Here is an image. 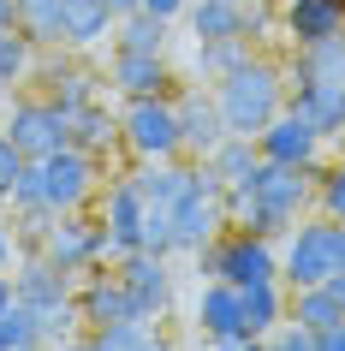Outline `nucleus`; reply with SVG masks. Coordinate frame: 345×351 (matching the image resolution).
Returning a JSON list of instances; mask_svg holds the SVG:
<instances>
[{
  "mask_svg": "<svg viewBox=\"0 0 345 351\" xmlns=\"http://www.w3.org/2000/svg\"><path fill=\"white\" fill-rule=\"evenodd\" d=\"M286 315L298 328H309V333H327L333 322H345V304L327 292V286H298V292L286 298Z\"/></svg>",
  "mask_w": 345,
  "mask_h": 351,
  "instance_id": "23",
  "label": "nucleus"
},
{
  "mask_svg": "<svg viewBox=\"0 0 345 351\" xmlns=\"http://www.w3.org/2000/svg\"><path fill=\"white\" fill-rule=\"evenodd\" d=\"M197 280H233V286L280 280V239H262L250 226H226L220 239L197 250Z\"/></svg>",
  "mask_w": 345,
  "mask_h": 351,
  "instance_id": "5",
  "label": "nucleus"
},
{
  "mask_svg": "<svg viewBox=\"0 0 345 351\" xmlns=\"http://www.w3.org/2000/svg\"><path fill=\"white\" fill-rule=\"evenodd\" d=\"M173 108H179V143H185L191 161H209V155L233 137L226 119H220V108H215V90H185Z\"/></svg>",
  "mask_w": 345,
  "mask_h": 351,
  "instance_id": "12",
  "label": "nucleus"
},
{
  "mask_svg": "<svg viewBox=\"0 0 345 351\" xmlns=\"http://www.w3.org/2000/svg\"><path fill=\"white\" fill-rule=\"evenodd\" d=\"M202 351H268L256 333H215V339H202Z\"/></svg>",
  "mask_w": 345,
  "mask_h": 351,
  "instance_id": "37",
  "label": "nucleus"
},
{
  "mask_svg": "<svg viewBox=\"0 0 345 351\" xmlns=\"http://www.w3.org/2000/svg\"><path fill=\"white\" fill-rule=\"evenodd\" d=\"M286 77H322V84H345V36L309 42V48H292Z\"/></svg>",
  "mask_w": 345,
  "mask_h": 351,
  "instance_id": "22",
  "label": "nucleus"
},
{
  "mask_svg": "<svg viewBox=\"0 0 345 351\" xmlns=\"http://www.w3.org/2000/svg\"><path fill=\"white\" fill-rule=\"evenodd\" d=\"M12 256H19V232H12V226L0 221V274L12 268Z\"/></svg>",
  "mask_w": 345,
  "mask_h": 351,
  "instance_id": "38",
  "label": "nucleus"
},
{
  "mask_svg": "<svg viewBox=\"0 0 345 351\" xmlns=\"http://www.w3.org/2000/svg\"><path fill=\"white\" fill-rule=\"evenodd\" d=\"M316 351H345V322H333L327 333H316Z\"/></svg>",
  "mask_w": 345,
  "mask_h": 351,
  "instance_id": "40",
  "label": "nucleus"
},
{
  "mask_svg": "<svg viewBox=\"0 0 345 351\" xmlns=\"http://www.w3.org/2000/svg\"><path fill=\"white\" fill-rule=\"evenodd\" d=\"M6 137H12V149H19L24 161H42V155H60V149L72 143V113L54 108L48 95H24V101H12V113H6Z\"/></svg>",
  "mask_w": 345,
  "mask_h": 351,
  "instance_id": "7",
  "label": "nucleus"
},
{
  "mask_svg": "<svg viewBox=\"0 0 345 351\" xmlns=\"http://www.w3.org/2000/svg\"><path fill=\"white\" fill-rule=\"evenodd\" d=\"M113 268L126 280V292L137 298V310L149 322H161L167 304H173V268H167V256H155V250H126V256H113Z\"/></svg>",
  "mask_w": 345,
  "mask_h": 351,
  "instance_id": "10",
  "label": "nucleus"
},
{
  "mask_svg": "<svg viewBox=\"0 0 345 351\" xmlns=\"http://www.w3.org/2000/svg\"><path fill=\"white\" fill-rule=\"evenodd\" d=\"M191 42H250L244 36V0H191Z\"/></svg>",
  "mask_w": 345,
  "mask_h": 351,
  "instance_id": "20",
  "label": "nucleus"
},
{
  "mask_svg": "<svg viewBox=\"0 0 345 351\" xmlns=\"http://www.w3.org/2000/svg\"><path fill=\"white\" fill-rule=\"evenodd\" d=\"M95 346L102 351H173L155 322H113V328H95Z\"/></svg>",
  "mask_w": 345,
  "mask_h": 351,
  "instance_id": "28",
  "label": "nucleus"
},
{
  "mask_svg": "<svg viewBox=\"0 0 345 351\" xmlns=\"http://www.w3.org/2000/svg\"><path fill=\"white\" fill-rule=\"evenodd\" d=\"M113 48H126V54H167V19L155 12H126V19L113 24Z\"/></svg>",
  "mask_w": 345,
  "mask_h": 351,
  "instance_id": "25",
  "label": "nucleus"
},
{
  "mask_svg": "<svg viewBox=\"0 0 345 351\" xmlns=\"http://www.w3.org/2000/svg\"><path fill=\"white\" fill-rule=\"evenodd\" d=\"M316 203H322V215H333V221H345V155L333 167H316Z\"/></svg>",
  "mask_w": 345,
  "mask_h": 351,
  "instance_id": "33",
  "label": "nucleus"
},
{
  "mask_svg": "<svg viewBox=\"0 0 345 351\" xmlns=\"http://www.w3.org/2000/svg\"><path fill=\"white\" fill-rule=\"evenodd\" d=\"M42 256L60 262L66 274H90V268H102V256H108V232H102V221H90L84 208H78V215H54L48 239H42Z\"/></svg>",
  "mask_w": 345,
  "mask_h": 351,
  "instance_id": "8",
  "label": "nucleus"
},
{
  "mask_svg": "<svg viewBox=\"0 0 345 351\" xmlns=\"http://www.w3.org/2000/svg\"><path fill=\"white\" fill-rule=\"evenodd\" d=\"M42 77H48V101L66 108V113H78V108H90V101H95V72H78V66L60 60V66H48Z\"/></svg>",
  "mask_w": 345,
  "mask_h": 351,
  "instance_id": "27",
  "label": "nucleus"
},
{
  "mask_svg": "<svg viewBox=\"0 0 345 351\" xmlns=\"http://www.w3.org/2000/svg\"><path fill=\"white\" fill-rule=\"evenodd\" d=\"M24 155L19 149H12V137H6V131H0V203H12V185H19V173H24Z\"/></svg>",
  "mask_w": 345,
  "mask_h": 351,
  "instance_id": "36",
  "label": "nucleus"
},
{
  "mask_svg": "<svg viewBox=\"0 0 345 351\" xmlns=\"http://www.w3.org/2000/svg\"><path fill=\"white\" fill-rule=\"evenodd\" d=\"M244 298V333L268 339L280 322H286V280H256V286H238Z\"/></svg>",
  "mask_w": 345,
  "mask_h": 351,
  "instance_id": "21",
  "label": "nucleus"
},
{
  "mask_svg": "<svg viewBox=\"0 0 345 351\" xmlns=\"http://www.w3.org/2000/svg\"><path fill=\"white\" fill-rule=\"evenodd\" d=\"M19 30L36 48H60V0H19Z\"/></svg>",
  "mask_w": 345,
  "mask_h": 351,
  "instance_id": "30",
  "label": "nucleus"
},
{
  "mask_svg": "<svg viewBox=\"0 0 345 351\" xmlns=\"http://www.w3.org/2000/svg\"><path fill=\"white\" fill-rule=\"evenodd\" d=\"M119 143V119H113L102 101H90V108H78L72 113V149H84V155H108V149Z\"/></svg>",
  "mask_w": 345,
  "mask_h": 351,
  "instance_id": "24",
  "label": "nucleus"
},
{
  "mask_svg": "<svg viewBox=\"0 0 345 351\" xmlns=\"http://www.w3.org/2000/svg\"><path fill=\"white\" fill-rule=\"evenodd\" d=\"M119 143L137 155V161H179V108L167 95H131L126 113H119Z\"/></svg>",
  "mask_w": 345,
  "mask_h": 351,
  "instance_id": "6",
  "label": "nucleus"
},
{
  "mask_svg": "<svg viewBox=\"0 0 345 351\" xmlns=\"http://www.w3.org/2000/svg\"><path fill=\"white\" fill-rule=\"evenodd\" d=\"M333 274H345V221H333V215L298 221L286 232V244H280V280H286V292L327 286Z\"/></svg>",
  "mask_w": 345,
  "mask_h": 351,
  "instance_id": "4",
  "label": "nucleus"
},
{
  "mask_svg": "<svg viewBox=\"0 0 345 351\" xmlns=\"http://www.w3.org/2000/svg\"><path fill=\"white\" fill-rule=\"evenodd\" d=\"M78 328H84V315H78V298H66V304H48V310H36V346L60 351L72 346Z\"/></svg>",
  "mask_w": 345,
  "mask_h": 351,
  "instance_id": "29",
  "label": "nucleus"
},
{
  "mask_svg": "<svg viewBox=\"0 0 345 351\" xmlns=\"http://www.w3.org/2000/svg\"><path fill=\"white\" fill-rule=\"evenodd\" d=\"M316 203V167L262 161L238 191H226V226H250L262 239H286Z\"/></svg>",
  "mask_w": 345,
  "mask_h": 351,
  "instance_id": "1",
  "label": "nucleus"
},
{
  "mask_svg": "<svg viewBox=\"0 0 345 351\" xmlns=\"http://www.w3.org/2000/svg\"><path fill=\"white\" fill-rule=\"evenodd\" d=\"M30 66H36V42L24 36V30H0V90L24 84Z\"/></svg>",
  "mask_w": 345,
  "mask_h": 351,
  "instance_id": "31",
  "label": "nucleus"
},
{
  "mask_svg": "<svg viewBox=\"0 0 345 351\" xmlns=\"http://www.w3.org/2000/svg\"><path fill=\"white\" fill-rule=\"evenodd\" d=\"M60 351H102V346H95V333H90V339H72V346H60Z\"/></svg>",
  "mask_w": 345,
  "mask_h": 351,
  "instance_id": "44",
  "label": "nucleus"
},
{
  "mask_svg": "<svg viewBox=\"0 0 345 351\" xmlns=\"http://www.w3.org/2000/svg\"><path fill=\"white\" fill-rule=\"evenodd\" d=\"M197 333L215 339V333H244V298H238L233 280H202L197 292Z\"/></svg>",
  "mask_w": 345,
  "mask_h": 351,
  "instance_id": "18",
  "label": "nucleus"
},
{
  "mask_svg": "<svg viewBox=\"0 0 345 351\" xmlns=\"http://www.w3.org/2000/svg\"><path fill=\"white\" fill-rule=\"evenodd\" d=\"M327 292H333V298L345 304V274H333V280H327Z\"/></svg>",
  "mask_w": 345,
  "mask_h": 351,
  "instance_id": "45",
  "label": "nucleus"
},
{
  "mask_svg": "<svg viewBox=\"0 0 345 351\" xmlns=\"http://www.w3.org/2000/svg\"><path fill=\"white\" fill-rule=\"evenodd\" d=\"M262 346H268V351H316V333H309V328H298V322L286 315V322H280V328H274L268 339H262Z\"/></svg>",
  "mask_w": 345,
  "mask_h": 351,
  "instance_id": "35",
  "label": "nucleus"
},
{
  "mask_svg": "<svg viewBox=\"0 0 345 351\" xmlns=\"http://www.w3.org/2000/svg\"><path fill=\"white\" fill-rule=\"evenodd\" d=\"M0 30H19V0H0Z\"/></svg>",
  "mask_w": 345,
  "mask_h": 351,
  "instance_id": "41",
  "label": "nucleus"
},
{
  "mask_svg": "<svg viewBox=\"0 0 345 351\" xmlns=\"http://www.w3.org/2000/svg\"><path fill=\"white\" fill-rule=\"evenodd\" d=\"M280 36L292 48L345 36V0H280Z\"/></svg>",
  "mask_w": 345,
  "mask_h": 351,
  "instance_id": "15",
  "label": "nucleus"
},
{
  "mask_svg": "<svg viewBox=\"0 0 345 351\" xmlns=\"http://www.w3.org/2000/svg\"><path fill=\"white\" fill-rule=\"evenodd\" d=\"M12 292H19L24 310H48V304H66V298L78 292V274H66V268L48 262L42 250H30V256L19 262V274H12Z\"/></svg>",
  "mask_w": 345,
  "mask_h": 351,
  "instance_id": "16",
  "label": "nucleus"
},
{
  "mask_svg": "<svg viewBox=\"0 0 345 351\" xmlns=\"http://www.w3.org/2000/svg\"><path fill=\"white\" fill-rule=\"evenodd\" d=\"M12 304H19V292H12V274H0V315L12 310Z\"/></svg>",
  "mask_w": 345,
  "mask_h": 351,
  "instance_id": "42",
  "label": "nucleus"
},
{
  "mask_svg": "<svg viewBox=\"0 0 345 351\" xmlns=\"http://www.w3.org/2000/svg\"><path fill=\"white\" fill-rule=\"evenodd\" d=\"M108 6H113V19H126V12H137L143 0H108Z\"/></svg>",
  "mask_w": 345,
  "mask_h": 351,
  "instance_id": "43",
  "label": "nucleus"
},
{
  "mask_svg": "<svg viewBox=\"0 0 345 351\" xmlns=\"http://www.w3.org/2000/svg\"><path fill=\"white\" fill-rule=\"evenodd\" d=\"M286 90H292V77L268 54L250 48L226 77H215V108H220V119H226L233 137H250L256 143L274 125V113H286Z\"/></svg>",
  "mask_w": 345,
  "mask_h": 351,
  "instance_id": "2",
  "label": "nucleus"
},
{
  "mask_svg": "<svg viewBox=\"0 0 345 351\" xmlns=\"http://www.w3.org/2000/svg\"><path fill=\"white\" fill-rule=\"evenodd\" d=\"M113 90L126 95H167L173 90V72H167V54H126L113 48Z\"/></svg>",
  "mask_w": 345,
  "mask_h": 351,
  "instance_id": "19",
  "label": "nucleus"
},
{
  "mask_svg": "<svg viewBox=\"0 0 345 351\" xmlns=\"http://www.w3.org/2000/svg\"><path fill=\"white\" fill-rule=\"evenodd\" d=\"M78 315H84V328H113V322H149L143 310H137V298L126 292V280H119V268H90V274H78Z\"/></svg>",
  "mask_w": 345,
  "mask_h": 351,
  "instance_id": "9",
  "label": "nucleus"
},
{
  "mask_svg": "<svg viewBox=\"0 0 345 351\" xmlns=\"http://www.w3.org/2000/svg\"><path fill=\"white\" fill-rule=\"evenodd\" d=\"M185 6H191V0H143V12H155V19H167V24L179 19Z\"/></svg>",
  "mask_w": 345,
  "mask_h": 351,
  "instance_id": "39",
  "label": "nucleus"
},
{
  "mask_svg": "<svg viewBox=\"0 0 345 351\" xmlns=\"http://www.w3.org/2000/svg\"><path fill=\"white\" fill-rule=\"evenodd\" d=\"M19 351H48V346H19Z\"/></svg>",
  "mask_w": 345,
  "mask_h": 351,
  "instance_id": "46",
  "label": "nucleus"
},
{
  "mask_svg": "<svg viewBox=\"0 0 345 351\" xmlns=\"http://www.w3.org/2000/svg\"><path fill=\"white\" fill-rule=\"evenodd\" d=\"M113 24L108 0H60V48H95L113 36Z\"/></svg>",
  "mask_w": 345,
  "mask_h": 351,
  "instance_id": "17",
  "label": "nucleus"
},
{
  "mask_svg": "<svg viewBox=\"0 0 345 351\" xmlns=\"http://www.w3.org/2000/svg\"><path fill=\"white\" fill-rule=\"evenodd\" d=\"M286 108H292V113H304L309 125L322 131V143L345 137V84H322V77H292Z\"/></svg>",
  "mask_w": 345,
  "mask_h": 351,
  "instance_id": "14",
  "label": "nucleus"
},
{
  "mask_svg": "<svg viewBox=\"0 0 345 351\" xmlns=\"http://www.w3.org/2000/svg\"><path fill=\"white\" fill-rule=\"evenodd\" d=\"M19 346H36V310L12 304L0 315V351H19Z\"/></svg>",
  "mask_w": 345,
  "mask_h": 351,
  "instance_id": "34",
  "label": "nucleus"
},
{
  "mask_svg": "<svg viewBox=\"0 0 345 351\" xmlns=\"http://www.w3.org/2000/svg\"><path fill=\"white\" fill-rule=\"evenodd\" d=\"M244 54H250V42H197V77L215 84V77H226Z\"/></svg>",
  "mask_w": 345,
  "mask_h": 351,
  "instance_id": "32",
  "label": "nucleus"
},
{
  "mask_svg": "<svg viewBox=\"0 0 345 351\" xmlns=\"http://www.w3.org/2000/svg\"><path fill=\"white\" fill-rule=\"evenodd\" d=\"M102 232H108V256L143 250V191L131 179H113L102 191Z\"/></svg>",
  "mask_w": 345,
  "mask_h": 351,
  "instance_id": "13",
  "label": "nucleus"
},
{
  "mask_svg": "<svg viewBox=\"0 0 345 351\" xmlns=\"http://www.w3.org/2000/svg\"><path fill=\"white\" fill-rule=\"evenodd\" d=\"M95 191H102V161L66 143L60 155H42V161H30L19 173V185H12V208H19V215H30V208L78 215Z\"/></svg>",
  "mask_w": 345,
  "mask_h": 351,
  "instance_id": "3",
  "label": "nucleus"
},
{
  "mask_svg": "<svg viewBox=\"0 0 345 351\" xmlns=\"http://www.w3.org/2000/svg\"><path fill=\"white\" fill-rule=\"evenodd\" d=\"M256 155L262 161H280V167H316L322 161V131L309 125L304 113H274V125L256 137Z\"/></svg>",
  "mask_w": 345,
  "mask_h": 351,
  "instance_id": "11",
  "label": "nucleus"
},
{
  "mask_svg": "<svg viewBox=\"0 0 345 351\" xmlns=\"http://www.w3.org/2000/svg\"><path fill=\"white\" fill-rule=\"evenodd\" d=\"M209 167H215V179H220V191H238L244 179H250L256 167H262V155H256V143L250 137H226V143L209 155Z\"/></svg>",
  "mask_w": 345,
  "mask_h": 351,
  "instance_id": "26",
  "label": "nucleus"
}]
</instances>
